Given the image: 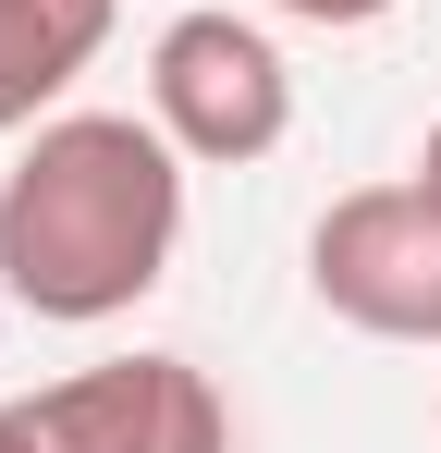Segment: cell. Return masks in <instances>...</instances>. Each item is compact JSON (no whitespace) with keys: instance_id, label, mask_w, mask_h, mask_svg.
<instances>
[{"instance_id":"6da1fadb","label":"cell","mask_w":441,"mask_h":453,"mask_svg":"<svg viewBox=\"0 0 441 453\" xmlns=\"http://www.w3.org/2000/svg\"><path fill=\"white\" fill-rule=\"evenodd\" d=\"M184 245V148L135 111H50L0 172V295L25 319L98 331L172 282Z\"/></svg>"},{"instance_id":"7a4b0ae2","label":"cell","mask_w":441,"mask_h":453,"mask_svg":"<svg viewBox=\"0 0 441 453\" xmlns=\"http://www.w3.org/2000/svg\"><path fill=\"white\" fill-rule=\"evenodd\" d=\"M147 123L184 159L245 172V159H270L294 135V62L245 12H172L159 50H147Z\"/></svg>"},{"instance_id":"3957f363","label":"cell","mask_w":441,"mask_h":453,"mask_svg":"<svg viewBox=\"0 0 441 453\" xmlns=\"http://www.w3.org/2000/svg\"><path fill=\"white\" fill-rule=\"evenodd\" d=\"M306 295L368 343H441V209L429 184H356L306 233Z\"/></svg>"},{"instance_id":"277c9868","label":"cell","mask_w":441,"mask_h":453,"mask_svg":"<svg viewBox=\"0 0 441 453\" xmlns=\"http://www.w3.org/2000/svg\"><path fill=\"white\" fill-rule=\"evenodd\" d=\"M50 453H233V404L197 356H111V368L50 380L37 404Z\"/></svg>"},{"instance_id":"5b68a950","label":"cell","mask_w":441,"mask_h":453,"mask_svg":"<svg viewBox=\"0 0 441 453\" xmlns=\"http://www.w3.org/2000/svg\"><path fill=\"white\" fill-rule=\"evenodd\" d=\"M123 0H0V135H37L62 86L111 50Z\"/></svg>"},{"instance_id":"8992f818","label":"cell","mask_w":441,"mask_h":453,"mask_svg":"<svg viewBox=\"0 0 441 453\" xmlns=\"http://www.w3.org/2000/svg\"><path fill=\"white\" fill-rule=\"evenodd\" d=\"M270 12H294V25H380L392 0H270Z\"/></svg>"},{"instance_id":"52a82bcc","label":"cell","mask_w":441,"mask_h":453,"mask_svg":"<svg viewBox=\"0 0 441 453\" xmlns=\"http://www.w3.org/2000/svg\"><path fill=\"white\" fill-rule=\"evenodd\" d=\"M0 453H50V441H37V417H25V404H0Z\"/></svg>"},{"instance_id":"ba28073f","label":"cell","mask_w":441,"mask_h":453,"mask_svg":"<svg viewBox=\"0 0 441 453\" xmlns=\"http://www.w3.org/2000/svg\"><path fill=\"white\" fill-rule=\"evenodd\" d=\"M417 184H429V209H441V123H429V148H417Z\"/></svg>"},{"instance_id":"9c48e42d","label":"cell","mask_w":441,"mask_h":453,"mask_svg":"<svg viewBox=\"0 0 441 453\" xmlns=\"http://www.w3.org/2000/svg\"><path fill=\"white\" fill-rule=\"evenodd\" d=\"M429 417H441V404H429Z\"/></svg>"}]
</instances>
